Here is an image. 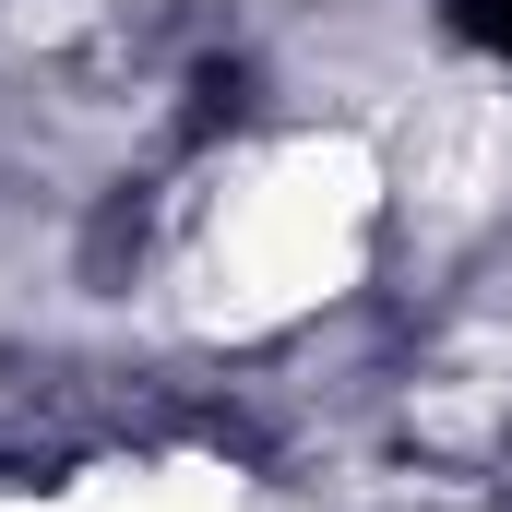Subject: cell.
Listing matches in <instances>:
<instances>
[{"mask_svg": "<svg viewBox=\"0 0 512 512\" xmlns=\"http://www.w3.org/2000/svg\"><path fill=\"white\" fill-rule=\"evenodd\" d=\"M441 24H453L465 48H489V60H512V0H441Z\"/></svg>", "mask_w": 512, "mask_h": 512, "instance_id": "cell-1", "label": "cell"}, {"mask_svg": "<svg viewBox=\"0 0 512 512\" xmlns=\"http://www.w3.org/2000/svg\"><path fill=\"white\" fill-rule=\"evenodd\" d=\"M239 96H251V72H239V60H215V72L191 84V120H203V131H215V120H239Z\"/></svg>", "mask_w": 512, "mask_h": 512, "instance_id": "cell-2", "label": "cell"}]
</instances>
